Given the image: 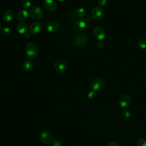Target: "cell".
<instances>
[{"label":"cell","instance_id":"3957f363","mask_svg":"<svg viewBox=\"0 0 146 146\" xmlns=\"http://www.w3.org/2000/svg\"><path fill=\"white\" fill-rule=\"evenodd\" d=\"M90 86L92 90L95 91H100L105 87V82L102 79L99 78H94L91 82Z\"/></svg>","mask_w":146,"mask_h":146},{"label":"cell","instance_id":"83f0119b","mask_svg":"<svg viewBox=\"0 0 146 146\" xmlns=\"http://www.w3.org/2000/svg\"><path fill=\"white\" fill-rule=\"evenodd\" d=\"M108 146H119V145L116 141H112L108 143Z\"/></svg>","mask_w":146,"mask_h":146},{"label":"cell","instance_id":"5b68a950","mask_svg":"<svg viewBox=\"0 0 146 146\" xmlns=\"http://www.w3.org/2000/svg\"><path fill=\"white\" fill-rule=\"evenodd\" d=\"M87 25L85 20L83 18H79L76 19L74 22V29L79 32H82L85 30Z\"/></svg>","mask_w":146,"mask_h":146},{"label":"cell","instance_id":"30bf717a","mask_svg":"<svg viewBox=\"0 0 146 146\" xmlns=\"http://www.w3.org/2000/svg\"><path fill=\"white\" fill-rule=\"evenodd\" d=\"M93 33L94 36L99 40H102L106 37V32L100 26H96L94 29Z\"/></svg>","mask_w":146,"mask_h":146},{"label":"cell","instance_id":"4316f807","mask_svg":"<svg viewBox=\"0 0 146 146\" xmlns=\"http://www.w3.org/2000/svg\"><path fill=\"white\" fill-rule=\"evenodd\" d=\"M96 46L99 48H102L104 46V43L102 40H99L96 43Z\"/></svg>","mask_w":146,"mask_h":146},{"label":"cell","instance_id":"7c38bea8","mask_svg":"<svg viewBox=\"0 0 146 146\" xmlns=\"http://www.w3.org/2000/svg\"><path fill=\"white\" fill-rule=\"evenodd\" d=\"M43 6L45 9L50 12L54 11L57 8V4L54 0H44Z\"/></svg>","mask_w":146,"mask_h":146},{"label":"cell","instance_id":"7402d4cb","mask_svg":"<svg viewBox=\"0 0 146 146\" xmlns=\"http://www.w3.org/2000/svg\"><path fill=\"white\" fill-rule=\"evenodd\" d=\"M31 3L29 0H23L21 2V6L24 9H28L31 7Z\"/></svg>","mask_w":146,"mask_h":146},{"label":"cell","instance_id":"9a60e30c","mask_svg":"<svg viewBox=\"0 0 146 146\" xmlns=\"http://www.w3.org/2000/svg\"><path fill=\"white\" fill-rule=\"evenodd\" d=\"M28 29V26L25 22H20L17 26V30L19 34H25Z\"/></svg>","mask_w":146,"mask_h":146},{"label":"cell","instance_id":"ba28073f","mask_svg":"<svg viewBox=\"0 0 146 146\" xmlns=\"http://www.w3.org/2000/svg\"><path fill=\"white\" fill-rule=\"evenodd\" d=\"M42 28L41 23L38 21H35L30 25L29 31L33 35H36L40 32Z\"/></svg>","mask_w":146,"mask_h":146},{"label":"cell","instance_id":"8fae6325","mask_svg":"<svg viewBox=\"0 0 146 146\" xmlns=\"http://www.w3.org/2000/svg\"><path fill=\"white\" fill-rule=\"evenodd\" d=\"M54 67L57 72L63 73L67 70V64L64 60L59 59L55 62Z\"/></svg>","mask_w":146,"mask_h":146},{"label":"cell","instance_id":"4dcf8cb0","mask_svg":"<svg viewBox=\"0 0 146 146\" xmlns=\"http://www.w3.org/2000/svg\"><path fill=\"white\" fill-rule=\"evenodd\" d=\"M1 29H2V27H1V22H0V31H1Z\"/></svg>","mask_w":146,"mask_h":146},{"label":"cell","instance_id":"d4e9b609","mask_svg":"<svg viewBox=\"0 0 146 146\" xmlns=\"http://www.w3.org/2000/svg\"><path fill=\"white\" fill-rule=\"evenodd\" d=\"M137 146H146V139H140L137 142Z\"/></svg>","mask_w":146,"mask_h":146},{"label":"cell","instance_id":"9c48e42d","mask_svg":"<svg viewBox=\"0 0 146 146\" xmlns=\"http://www.w3.org/2000/svg\"><path fill=\"white\" fill-rule=\"evenodd\" d=\"M40 139L42 143L45 144H48L52 141V138L51 133L46 130L42 131L40 133Z\"/></svg>","mask_w":146,"mask_h":146},{"label":"cell","instance_id":"f1b7e54d","mask_svg":"<svg viewBox=\"0 0 146 146\" xmlns=\"http://www.w3.org/2000/svg\"><path fill=\"white\" fill-rule=\"evenodd\" d=\"M25 38L26 39H29L30 38V35L29 34H28V33H26V34H25Z\"/></svg>","mask_w":146,"mask_h":146},{"label":"cell","instance_id":"4fadbf2b","mask_svg":"<svg viewBox=\"0 0 146 146\" xmlns=\"http://www.w3.org/2000/svg\"><path fill=\"white\" fill-rule=\"evenodd\" d=\"M46 29L51 33H54L59 29V24L56 21H50L46 25Z\"/></svg>","mask_w":146,"mask_h":146},{"label":"cell","instance_id":"6da1fadb","mask_svg":"<svg viewBox=\"0 0 146 146\" xmlns=\"http://www.w3.org/2000/svg\"><path fill=\"white\" fill-rule=\"evenodd\" d=\"M38 54L36 46L32 42L29 43L25 47V54L26 57L30 59H35Z\"/></svg>","mask_w":146,"mask_h":146},{"label":"cell","instance_id":"f546056e","mask_svg":"<svg viewBox=\"0 0 146 146\" xmlns=\"http://www.w3.org/2000/svg\"><path fill=\"white\" fill-rule=\"evenodd\" d=\"M59 1H60V2H64V1H65L66 0H58Z\"/></svg>","mask_w":146,"mask_h":146},{"label":"cell","instance_id":"2e32d148","mask_svg":"<svg viewBox=\"0 0 146 146\" xmlns=\"http://www.w3.org/2000/svg\"><path fill=\"white\" fill-rule=\"evenodd\" d=\"M29 13L28 11L26 10H21L18 12L17 14V17L18 20L21 21V22H23L29 17Z\"/></svg>","mask_w":146,"mask_h":146},{"label":"cell","instance_id":"52a82bcc","mask_svg":"<svg viewBox=\"0 0 146 146\" xmlns=\"http://www.w3.org/2000/svg\"><path fill=\"white\" fill-rule=\"evenodd\" d=\"M91 13L92 17L98 21H101L104 17V11L101 7H95Z\"/></svg>","mask_w":146,"mask_h":146},{"label":"cell","instance_id":"5bb4252c","mask_svg":"<svg viewBox=\"0 0 146 146\" xmlns=\"http://www.w3.org/2000/svg\"><path fill=\"white\" fill-rule=\"evenodd\" d=\"M15 17L14 12L11 10H7L5 12L3 15V20L6 22H10L13 20Z\"/></svg>","mask_w":146,"mask_h":146},{"label":"cell","instance_id":"8992f818","mask_svg":"<svg viewBox=\"0 0 146 146\" xmlns=\"http://www.w3.org/2000/svg\"><path fill=\"white\" fill-rule=\"evenodd\" d=\"M131 103V98L127 95H123L121 96L118 100V104L119 106L125 109L128 108Z\"/></svg>","mask_w":146,"mask_h":146},{"label":"cell","instance_id":"d6986e66","mask_svg":"<svg viewBox=\"0 0 146 146\" xmlns=\"http://www.w3.org/2000/svg\"><path fill=\"white\" fill-rule=\"evenodd\" d=\"M11 30L10 28L7 27H3L1 29V33L2 34L3 36H7L10 35L11 34Z\"/></svg>","mask_w":146,"mask_h":146},{"label":"cell","instance_id":"cb8c5ba5","mask_svg":"<svg viewBox=\"0 0 146 146\" xmlns=\"http://www.w3.org/2000/svg\"><path fill=\"white\" fill-rule=\"evenodd\" d=\"M52 144L53 146H62V141L58 139H55L52 141Z\"/></svg>","mask_w":146,"mask_h":146},{"label":"cell","instance_id":"277c9868","mask_svg":"<svg viewBox=\"0 0 146 146\" xmlns=\"http://www.w3.org/2000/svg\"><path fill=\"white\" fill-rule=\"evenodd\" d=\"M31 17L35 20H40L43 17V11L38 6H33L30 11Z\"/></svg>","mask_w":146,"mask_h":146},{"label":"cell","instance_id":"ffe728a7","mask_svg":"<svg viewBox=\"0 0 146 146\" xmlns=\"http://www.w3.org/2000/svg\"><path fill=\"white\" fill-rule=\"evenodd\" d=\"M121 117L124 120H128L131 117V113L128 110H124L121 112Z\"/></svg>","mask_w":146,"mask_h":146},{"label":"cell","instance_id":"e0dca14e","mask_svg":"<svg viewBox=\"0 0 146 146\" xmlns=\"http://www.w3.org/2000/svg\"><path fill=\"white\" fill-rule=\"evenodd\" d=\"M33 66H34V64L33 62L30 60H27L25 61L23 65V68L25 71L29 72L32 70V69L33 68Z\"/></svg>","mask_w":146,"mask_h":146},{"label":"cell","instance_id":"44dd1931","mask_svg":"<svg viewBox=\"0 0 146 146\" xmlns=\"http://www.w3.org/2000/svg\"><path fill=\"white\" fill-rule=\"evenodd\" d=\"M137 45L141 49H146V39H140L138 41Z\"/></svg>","mask_w":146,"mask_h":146},{"label":"cell","instance_id":"603a6c76","mask_svg":"<svg viewBox=\"0 0 146 146\" xmlns=\"http://www.w3.org/2000/svg\"><path fill=\"white\" fill-rule=\"evenodd\" d=\"M96 96V92L94 90L90 91V92H88V94H87V97L90 100H92L94 99Z\"/></svg>","mask_w":146,"mask_h":146},{"label":"cell","instance_id":"ac0fdd59","mask_svg":"<svg viewBox=\"0 0 146 146\" xmlns=\"http://www.w3.org/2000/svg\"><path fill=\"white\" fill-rule=\"evenodd\" d=\"M75 13L78 17H83L86 15V10L80 7V8H78L77 9H76Z\"/></svg>","mask_w":146,"mask_h":146},{"label":"cell","instance_id":"484cf974","mask_svg":"<svg viewBox=\"0 0 146 146\" xmlns=\"http://www.w3.org/2000/svg\"><path fill=\"white\" fill-rule=\"evenodd\" d=\"M107 3V0H98V3L99 7L104 6Z\"/></svg>","mask_w":146,"mask_h":146},{"label":"cell","instance_id":"7a4b0ae2","mask_svg":"<svg viewBox=\"0 0 146 146\" xmlns=\"http://www.w3.org/2000/svg\"><path fill=\"white\" fill-rule=\"evenodd\" d=\"M87 42V37L84 34H78L74 36L72 42L74 45L78 47H83Z\"/></svg>","mask_w":146,"mask_h":146}]
</instances>
